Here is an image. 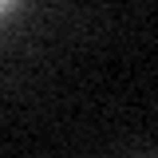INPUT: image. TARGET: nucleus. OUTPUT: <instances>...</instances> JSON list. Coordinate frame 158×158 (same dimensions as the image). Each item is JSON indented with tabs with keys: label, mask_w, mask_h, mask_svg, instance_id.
Returning a JSON list of instances; mask_svg holds the SVG:
<instances>
[{
	"label": "nucleus",
	"mask_w": 158,
	"mask_h": 158,
	"mask_svg": "<svg viewBox=\"0 0 158 158\" xmlns=\"http://www.w3.org/2000/svg\"><path fill=\"white\" fill-rule=\"evenodd\" d=\"M12 4H16V0H0V16H4V12H8Z\"/></svg>",
	"instance_id": "1"
}]
</instances>
